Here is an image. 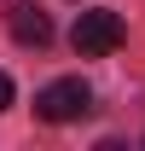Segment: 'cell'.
I'll use <instances>...</instances> for the list:
<instances>
[{
	"instance_id": "cell-1",
	"label": "cell",
	"mask_w": 145,
	"mask_h": 151,
	"mask_svg": "<svg viewBox=\"0 0 145 151\" xmlns=\"http://www.w3.org/2000/svg\"><path fill=\"white\" fill-rule=\"evenodd\" d=\"M93 111V87L81 76H64V81H47L35 93V116L41 122H75V116Z\"/></svg>"
},
{
	"instance_id": "cell-2",
	"label": "cell",
	"mask_w": 145,
	"mask_h": 151,
	"mask_svg": "<svg viewBox=\"0 0 145 151\" xmlns=\"http://www.w3.org/2000/svg\"><path fill=\"white\" fill-rule=\"evenodd\" d=\"M122 41H128V29H122L116 12H81L75 29H70V47H75L81 58H110Z\"/></svg>"
},
{
	"instance_id": "cell-3",
	"label": "cell",
	"mask_w": 145,
	"mask_h": 151,
	"mask_svg": "<svg viewBox=\"0 0 145 151\" xmlns=\"http://www.w3.org/2000/svg\"><path fill=\"white\" fill-rule=\"evenodd\" d=\"M6 23H12V35H18L23 47H47V41H52V18L41 12L35 0H12V6H6Z\"/></svg>"
},
{
	"instance_id": "cell-4",
	"label": "cell",
	"mask_w": 145,
	"mask_h": 151,
	"mask_svg": "<svg viewBox=\"0 0 145 151\" xmlns=\"http://www.w3.org/2000/svg\"><path fill=\"white\" fill-rule=\"evenodd\" d=\"M6 105H12V76L0 70V111H6Z\"/></svg>"
}]
</instances>
